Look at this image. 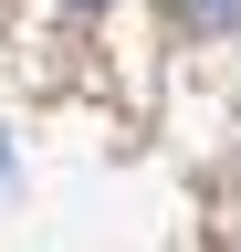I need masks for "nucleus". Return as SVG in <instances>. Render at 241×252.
<instances>
[{
  "label": "nucleus",
  "instance_id": "obj_3",
  "mask_svg": "<svg viewBox=\"0 0 241 252\" xmlns=\"http://www.w3.org/2000/svg\"><path fill=\"white\" fill-rule=\"evenodd\" d=\"M74 11H105V0H74Z\"/></svg>",
  "mask_w": 241,
  "mask_h": 252
},
{
  "label": "nucleus",
  "instance_id": "obj_1",
  "mask_svg": "<svg viewBox=\"0 0 241 252\" xmlns=\"http://www.w3.org/2000/svg\"><path fill=\"white\" fill-rule=\"evenodd\" d=\"M189 21H199V32H231V21H241V0H189Z\"/></svg>",
  "mask_w": 241,
  "mask_h": 252
},
{
  "label": "nucleus",
  "instance_id": "obj_2",
  "mask_svg": "<svg viewBox=\"0 0 241 252\" xmlns=\"http://www.w3.org/2000/svg\"><path fill=\"white\" fill-rule=\"evenodd\" d=\"M0 179H11V137H0Z\"/></svg>",
  "mask_w": 241,
  "mask_h": 252
}]
</instances>
